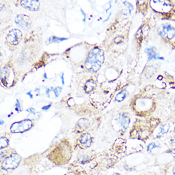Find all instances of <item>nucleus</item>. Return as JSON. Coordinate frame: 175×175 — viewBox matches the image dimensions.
<instances>
[{"label": "nucleus", "instance_id": "f257e3e1", "mask_svg": "<svg viewBox=\"0 0 175 175\" xmlns=\"http://www.w3.org/2000/svg\"><path fill=\"white\" fill-rule=\"evenodd\" d=\"M104 61V54L99 47H94L89 52L85 61V67L89 71H98Z\"/></svg>", "mask_w": 175, "mask_h": 175}, {"label": "nucleus", "instance_id": "f03ea898", "mask_svg": "<svg viewBox=\"0 0 175 175\" xmlns=\"http://www.w3.org/2000/svg\"><path fill=\"white\" fill-rule=\"evenodd\" d=\"M22 161V158L20 155L15 151H13L1 162L2 170L10 172L17 169Z\"/></svg>", "mask_w": 175, "mask_h": 175}, {"label": "nucleus", "instance_id": "7ed1b4c3", "mask_svg": "<svg viewBox=\"0 0 175 175\" xmlns=\"http://www.w3.org/2000/svg\"><path fill=\"white\" fill-rule=\"evenodd\" d=\"M2 83L8 88L13 87L17 81L15 71L11 66H6L3 67L1 71Z\"/></svg>", "mask_w": 175, "mask_h": 175}, {"label": "nucleus", "instance_id": "20e7f679", "mask_svg": "<svg viewBox=\"0 0 175 175\" xmlns=\"http://www.w3.org/2000/svg\"><path fill=\"white\" fill-rule=\"evenodd\" d=\"M34 125V122L28 119L15 122L10 125V130L13 134H22L30 131Z\"/></svg>", "mask_w": 175, "mask_h": 175}, {"label": "nucleus", "instance_id": "39448f33", "mask_svg": "<svg viewBox=\"0 0 175 175\" xmlns=\"http://www.w3.org/2000/svg\"><path fill=\"white\" fill-rule=\"evenodd\" d=\"M131 122L130 116L125 113L117 114L114 119L115 125L120 131H125L129 128Z\"/></svg>", "mask_w": 175, "mask_h": 175}, {"label": "nucleus", "instance_id": "423d86ee", "mask_svg": "<svg viewBox=\"0 0 175 175\" xmlns=\"http://www.w3.org/2000/svg\"><path fill=\"white\" fill-rule=\"evenodd\" d=\"M22 38V33L21 31L17 30V29H13L8 32L6 37V43L10 47H16L20 43Z\"/></svg>", "mask_w": 175, "mask_h": 175}, {"label": "nucleus", "instance_id": "0eeeda50", "mask_svg": "<svg viewBox=\"0 0 175 175\" xmlns=\"http://www.w3.org/2000/svg\"><path fill=\"white\" fill-rule=\"evenodd\" d=\"M152 104H150V103L146 100H136L134 103V110H135L138 113H143L145 115L152 110Z\"/></svg>", "mask_w": 175, "mask_h": 175}, {"label": "nucleus", "instance_id": "6e6552de", "mask_svg": "<svg viewBox=\"0 0 175 175\" xmlns=\"http://www.w3.org/2000/svg\"><path fill=\"white\" fill-rule=\"evenodd\" d=\"M15 22L18 26L22 27L24 30H29L31 26L30 18L26 15H18L15 19Z\"/></svg>", "mask_w": 175, "mask_h": 175}, {"label": "nucleus", "instance_id": "1a4fd4ad", "mask_svg": "<svg viewBox=\"0 0 175 175\" xmlns=\"http://www.w3.org/2000/svg\"><path fill=\"white\" fill-rule=\"evenodd\" d=\"M79 141V145L82 149H88L92 146L94 142V139L89 133L83 132L80 136Z\"/></svg>", "mask_w": 175, "mask_h": 175}, {"label": "nucleus", "instance_id": "9d476101", "mask_svg": "<svg viewBox=\"0 0 175 175\" xmlns=\"http://www.w3.org/2000/svg\"><path fill=\"white\" fill-rule=\"evenodd\" d=\"M40 2L36 0H24L21 2V5L30 11H38L40 8Z\"/></svg>", "mask_w": 175, "mask_h": 175}, {"label": "nucleus", "instance_id": "9b49d317", "mask_svg": "<svg viewBox=\"0 0 175 175\" xmlns=\"http://www.w3.org/2000/svg\"><path fill=\"white\" fill-rule=\"evenodd\" d=\"M161 35L168 39H173L175 36V28L169 24H164L162 27Z\"/></svg>", "mask_w": 175, "mask_h": 175}, {"label": "nucleus", "instance_id": "f8f14e48", "mask_svg": "<svg viewBox=\"0 0 175 175\" xmlns=\"http://www.w3.org/2000/svg\"><path fill=\"white\" fill-rule=\"evenodd\" d=\"M171 129V125L169 124H164L159 125L155 130L154 136L155 138H161L166 135Z\"/></svg>", "mask_w": 175, "mask_h": 175}, {"label": "nucleus", "instance_id": "ddd939ff", "mask_svg": "<svg viewBox=\"0 0 175 175\" xmlns=\"http://www.w3.org/2000/svg\"><path fill=\"white\" fill-rule=\"evenodd\" d=\"M89 125H90V122L89 120L85 119H82L76 124V128L77 129L76 130L79 132H84L89 128Z\"/></svg>", "mask_w": 175, "mask_h": 175}, {"label": "nucleus", "instance_id": "4468645a", "mask_svg": "<svg viewBox=\"0 0 175 175\" xmlns=\"http://www.w3.org/2000/svg\"><path fill=\"white\" fill-rule=\"evenodd\" d=\"M145 52L147 53L149 57V60L152 59H161L163 60V57H161L158 54L155 53L153 48H146Z\"/></svg>", "mask_w": 175, "mask_h": 175}, {"label": "nucleus", "instance_id": "2eb2a0df", "mask_svg": "<svg viewBox=\"0 0 175 175\" xmlns=\"http://www.w3.org/2000/svg\"><path fill=\"white\" fill-rule=\"evenodd\" d=\"M96 83L95 81L93 79H90L85 83L83 89L85 92L89 93L96 88Z\"/></svg>", "mask_w": 175, "mask_h": 175}, {"label": "nucleus", "instance_id": "dca6fc26", "mask_svg": "<svg viewBox=\"0 0 175 175\" xmlns=\"http://www.w3.org/2000/svg\"><path fill=\"white\" fill-rule=\"evenodd\" d=\"M166 175H175V162L169 164L165 169Z\"/></svg>", "mask_w": 175, "mask_h": 175}, {"label": "nucleus", "instance_id": "f3484780", "mask_svg": "<svg viewBox=\"0 0 175 175\" xmlns=\"http://www.w3.org/2000/svg\"><path fill=\"white\" fill-rule=\"evenodd\" d=\"M159 144H157L155 142H152L148 144L147 147V150L149 153H152L153 150H156V149L160 148Z\"/></svg>", "mask_w": 175, "mask_h": 175}, {"label": "nucleus", "instance_id": "a211bd4d", "mask_svg": "<svg viewBox=\"0 0 175 175\" xmlns=\"http://www.w3.org/2000/svg\"><path fill=\"white\" fill-rule=\"evenodd\" d=\"M9 145V140L8 138H7V137L5 136H3L1 137V150H4L5 149H6Z\"/></svg>", "mask_w": 175, "mask_h": 175}, {"label": "nucleus", "instance_id": "6ab92c4d", "mask_svg": "<svg viewBox=\"0 0 175 175\" xmlns=\"http://www.w3.org/2000/svg\"><path fill=\"white\" fill-rule=\"evenodd\" d=\"M125 97H126L125 92L124 91H122L116 95L115 100L118 102H121L125 98Z\"/></svg>", "mask_w": 175, "mask_h": 175}, {"label": "nucleus", "instance_id": "aec40b11", "mask_svg": "<svg viewBox=\"0 0 175 175\" xmlns=\"http://www.w3.org/2000/svg\"><path fill=\"white\" fill-rule=\"evenodd\" d=\"M89 160V156L88 155H83L79 159V162L82 164H85V163L88 162Z\"/></svg>", "mask_w": 175, "mask_h": 175}, {"label": "nucleus", "instance_id": "412c9836", "mask_svg": "<svg viewBox=\"0 0 175 175\" xmlns=\"http://www.w3.org/2000/svg\"><path fill=\"white\" fill-rule=\"evenodd\" d=\"M166 153H168L171 157H172L173 159H174V162H175V147L173 149H169L166 152Z\"/></svg>", "mask_w": 175, "mask_h": 175}, {"label": "nucleus", "instance_id": "4be33fe9", "mask_svg": "<svg viewBox=\"0 0 175 175\" xmlns=\"http://www.w3.org/2000/svg\"><path fill=\"white\" fill-rule=\"evenodd\" d=\"M21 104L19 103V101L18 100H17V103H16V110H17L18 112V110H20L21 111Z\"/></svg>", "mask_w": 175, "mask_h": 175}, {"label": "nucleus", "instance_id": "5701e85b", "mask_svg": "<svg viewBox=\"0 0 175 175\" xmlns=\"http://www.w3.org/2000/svg\"><path fill=\"white\" fill-rule=\"evenodd\" d=\"M51 104H50V105H47V106H43V107H42V109L43 110H48L50 108H51Z\"/></svg>", "mask_w": 175, "mask_h": 175}, {"label": "nucleus", "instance_id": "b1692460", "mask_svg": "<svg viewBox=\"0 0 175 175\" xmlns=\"http://www.w3.org/2000/svg\"><path fill=\"white\" fill-rule=\"evenodd\" d=\"M27 112H30L31 113H35V109L34 108H30V109L27 110Z\"/></svg>", "mask_w": 175, "mask_h": 175}, {"label": "nucleus", "instance_id": "393cba45", "mask_svg": "<svg viewBox=\"0 0 175 175\" xmlns=\"http://www.w3.org/2000/svg\"><path fill=\"white\" fill-rule=\"evenodd\" d=\"M4 123V121H3V120H1V125H3V124Z\"/></svg>", "mask_w": 175, "mask_h": 175}]
</instances>
